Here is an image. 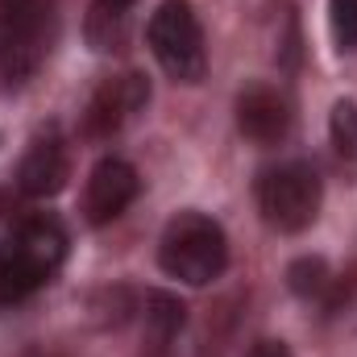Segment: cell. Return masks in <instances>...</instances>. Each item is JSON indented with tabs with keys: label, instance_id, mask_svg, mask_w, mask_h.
Returning a JSON list of instances; mask_svg holds the SVG:
<instances>
[{
	"label": "cell",
	"instance_id": "cell-1",
	"mask_svg": "<svg viewBox=\"0 0 357 357\" xmlns=\"http://www.w3.org/2000/svg\"><path fill=\"white\" fill-rule=\"evenodd\" d=\"M67 258V233L54 216L29 212L0 237V307L42 291Z\"/></svg>",
	"mask_w": 357,
	"mask_h": 357
},
{
	"label": "cell",
	"instance_id": "cell-2",
	"mask_svg": "<svg viewBox=\"0 0 357 357\" xmlns=\"http://www.w3.org/2000/svg\"><path fill=\"white\" fill-rule=\"evenodd\" d=\"M158 266L187 287H208L229 266V237L204 212H178L167 220L158 241Z\"/></svg>",
	"mask_w": 357,
	"mask_h": 357
},
{
	"label": "cell",
	"instance_id": "cell-3",
	"mask_svg": "<svg viewBox=\"0 0 357 357\" xmlns=\"http://www.w3.org/2000/svg\"><path fill=\"white\" fill-rule=\"evenodd\" d=\"M54 0H0V71L25 84L54 42Z\"/></svg>",
	"mask_w": 357,
	"mask_h": 357
},
{
	"label": "cell",
	"instance_id": "cell-4",
	"mask_svg": "<svg viewBox=\"0 0 357 357\" xmlns=\"http://www.w3.org/2000/svg\"><path fill=\"white\" fill-rule=\"evenodd\" d=\"M324 183L307 162H278L258 178V212L278 233H303L316 225Z\"/></svg>",
	"mask_w": 357,
	"mask_h": 357
},
{
	"label": "cell",
	"instance_id": "cell-5",
	"mask_svg": "<svg viewBox=\"0 0 357 357\" xmlns=\"http://www.w3.org/2000/svg\"><path fill=\"white\" fill-rule=\"evenodd\" d=\"M150 50L158 67L178 84H199L208 71V50H204V29L191 8V0H162L146 25Z\"/></svg>",
	"mask_w": 357,
	"mask_h": 357
},
{
	"label": "cell",
	"instance_id": "cell-6",
	"mask_svg": "<svg viewBox=\"0 0 357 357\" xmlns=\"http://www.w3.org/2000/svg\"><path fill=\"white\" fill-rule=\"evenodd\" d=\"M150 100V84L142 75H116V79H104L96 96L88 104V116H84V129L88 137H112L121 133Z\"/></svg>",
	"mask_w": 357,
	"mask_h": 357
},
{
	"label": "cell",
	"instance_id": "cell-7",
	"mask_svg": "<svg viewBox=\"0 0 357 357\" xmlns=\"http://www.w3.org/2000/svg\"><path fill=\"white\" fill-rule=\"evenodd\" d=\"M142 191L137 171L125 158H100L88 175V191H84V216L88 225H112Z\"/></svg>",
	"mask_w": 357,
	"mask_h": 357
},
{
	"label": "cell",
	"instance_id": "cell-8",
	"mask_svg": "<svg viewBox=\"0 0 357 357\" xmlns=\"http://www.w3.org/2000/svg\"><path fill=\"white\" fill-rule=\"evenodd\" d=\"M291 100L278 88L266 84H254L237 96V129L254 142V146H278L287 133H291Z\"/></svg>",
	"mask_w": 357,
	"mask_h": 357
},
{
	"label": "cell",
	"instance_id": "cell-9",
	"mask_svg": "<svg viewBox=\"0 0 357 357\" xmlns=\"http://www.w3.org/2000/svg\"><path fill=\"white\" fill-rule=\"evenodd\" d=\"M71 175V158H67V146L59 133H42L29 142L25 158H21V171H17V187L29 195V199H46V195H59L67 187Z\"/></svg>",
	"mask_w": 357,
	"mask_h": 357
},
{
	"label": "cell",
	"instance_id": "cell-10",
	"mask_svg": "<svg viewBox=\"0 0 357 357\" xmlns=\"http://www.w3.org/2000/svg\"><path fill=\"white\" fill-rule=\"evenodd\" d=\"M133 4H137V0H91L88 38H91L96 50H112V46L125 38V25H129Z\"/></svg>",
	"mask_w": 357,
	"mask_h": 357
},
{
	"label": "cell",
	"instance_id": "cell-11",
	"mask_svg": "<svg viewBox=\"0 0 357 357\" xmlns=\"http://www.w3.org/2000/svg\"><path fill=\"white\" fill-rule=\"evenodd\" d=\"M183 312L187 307L178 303L175 295H162V291H150L146 295V333H150L154 345H167L178 328H183Z\"/></svg>",
	"mask_w": 357,
	"mask_h": 357
},
{
	"label": "cell",
	"instance_id": "cell-12",
	"mask_svg": "<svg viewBox=\"0 0 357 357\" xmlns=\"http://www.w3.org/2000/svg\"><path fill=\"white\" fill-rule=\"evenodd\" d=\"M287 282H291V291H295L299 299L324 303V295H328V287H333V270H328L324 258H299V262H291V270H287Z\"/></svg>",
	"mask_w": 357,
	"mask_h": 357
},
{
	"label": "cell",
	"instance_id": "cell-13",
	"mask_svg": "<svg viewBox=\"0 0 357 357\" xmlns=\"http://www.w3.org/2000/svg\"><path fill=\"white\" fill-rule=\"evenodd\" d=\"M328 137L333 150L345 167H357V104L354 100H337L333 116H328Z\"/></svg>",
	"mask_w": 357,
	"mask_h": 357
},
{
	"label": "cell",
	"instance_id": "cell-14",
	"mask_svg": "<svg viewBox=\"0 0 357 357\" xmlns=\"http://www.w3.org/2000/svg\"><path fill=\"white\" fill-rule=\"evenodd\" d=\"M328 25L341 50H357V0H328Z\"/></svg>",
	"mask_w": 357,
	"mask_h": 357
},
{
	"label": "cell",
	"instance_id": "cell-15",
	"mask_svg": "<svg viewBox=\"0 0 357 357\" xmlns=\"http://www.w3.org/2000/svg\"><path fill=\"white\" fill-rule=\"evenodd\" d=\"M354 299H357V266H349L345 274H333V287L324 295V312L337 316V312L354 307Z\"/></svg>",
	"mask_w": 357,
	"mask_h": 357
},
{
	"label": "cell",
	"instance_id": "cell-16",
	"mask_svg": "<svg viewBox=\"0 0 357 357\" xmlns=\"http://www.w3.org/2000/svg\"><path fill=\"white\" fill-rule=\"evenodd\" d=\"M245 357H291V349H287L282 341H258Z\"/></svg>",
	"mask_w": 357,
	"mask_h": 357
}]
</instances>
